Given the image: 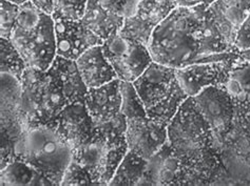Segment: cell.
<instances>
[{
	"mask_svg": "<svg viewBox=\"0 0 250 186\" xmlns=\"http://www.w3.org/2000/svg\"><path fill=\"white\" fill-rule=\"evenodd\" d=\"M168 143L187 171L188 184L210 183L221 169L213 135L191 97L167 125Z\"/></svg>",
	"mask_w": 250,
	"mask_h": 186,
	"instance_id": "cell-1",
	"label": "cell"
},
{
	"mask_svg": "<svg viewBox=\"0 0 250 186\" xmlns=\"http://www.w3.org/2000/svg\"><path fill=\"white\" fill-rule=\"evenodd\" d=\"M204 8H175L157 26L149 43L154 62L175 70L208 62L202 55L197 34Z\"/></svg>",
	"mask_w": 250,
	"mask_h": 186,
	"instance_id": "cell-2",
	"label": "cell"
},
{
	"mask_svg": "<svg viewBox=\"0 0 250 186\" xmlns=\"http://www.w3.org/2000/svg\"><path fill=\"white\" fill-rule=\"evenodd\" d=\"M73 149L58 134L55 125L39 124L28 128L15 148V159L31 165L52 185H62Z\"/></svg>",
	"mask_w": 250,
	"mask_h": 186,
	"instance_id": "cell-3",
	"label": "cell"
},
{
	"mask_svg": "<svg viewBox=\"0 0 250 186\" xmlns=\"http://www.w3.org/2000/svg\"><path fill=\"white\" fill-rule=\"evenodd\" d=\"M10 40L30 69L48 71L57 56L54 19L31 1L19 5Z\"/></svg>",
	"mask_w": 250,
	"mask_h": 186,
	"instance_id": "cell-4",
	"label": "cell"
},
{
	"mask_svg": "<svg viewBox=\"0 0 250 186\" xmlns=\"http://www.w3.org/2000/svg\"><path fill=\"white\" fill-rule=\"evenodd\" d=\"M132 83L147 115L166 125L189 98L177 79L176 70L154 61Z\"/></svg>",
	"mask_w": 250,
	"mask_h": 186,
	"instance_id": "cell-5",
	"label": "cell"
},
{
	"mask_svg": "<svg viewBox=\"0 0 250 186\" xmlns=\"http://www.w3.org/2000/svg\"><path fill=\"white\" fill-rule=\"evenodd\" d=\"M22 112L29 128L55 125L56 119L69 103L63 92L49 71L27 68L21 78Z\"/></svg>",
	"mask_w": 250,
	"mask_h": 186,
	"instance_id": "cell-6",
	"label": "cell"
},
{
	"mask_svg": "<svg viewBox=\"0 0 250 186\" xmlns=\"http://www.w3.org/2000/svg\"><path fill=\"white\" fill-rule=\"evenodd\" d=\"M84 103L93 121L94 131L112 144H127V121L122 112L120 79L89 89Z\"/></svg>",
	"mask_w": 250,
	"mask_h": 186,
	"instance_id": "cell-7",
	"label": "cell"
},
{
	"mask_svg": "<svg viewBox=\"0 0 250 186\" xmlns=\"http://www.w3.org/2000/svg\"><path fill=\"white\" fill-rule=\"evenodd\" d=\"M0 80V169H2L15 159L16 143L29 125L22 112L21 81L5 73H1Z\"/></svg>",
	"mask_w": 250,
	"mask_h": 186,
	"instance_id": "cell-8",
	"label": "cell"
},
{
	"mask_svg": "<svg viewBox=\"0 0 250 186\" xmlns=\"http://www.w3.org/2000/svg\"><path fill=\"white\" fill-rule=\"evenodd\" d=\"M127 151V144H112L94 131L87 141L73 149L72 159L88 172L92 184L109 185Z\"/></svg>",
	"mask_w": 250,
	"mask_h": 186,
	"instance_id": "cell-9",
	"label": "cell"
},
{
	"mask_svg": "<svg viewBox=\"0 0 250 186\" xmlns=\"http://www.w3.org/2000/svg\"><path fill=\"white\" fill-rule=\"evenodd\" d=\"M102 48L121 81L134 82L153 62L149 46L125 38L120 33L107 38Z\"/></svg>",
	"mask_w": 250,
	"mask_h": 186,
	"instance_id": "cell-10",
	"label": "cell"
},
{
	"mask_svg": "<svg viewBox=\"0 0 250 186\" xmlns=\"http://www.w3.org/2000/svg\"><path fill=\"white\" fill-rule=\"evenodd\" d=\"M191 98L212 131L214 149L220 155L222 139L231 130L235 121L232 99L224 86H209Z\"/></svg>",
	"mask_w": 250,
	"mask_h": 186,
	"instance_id": "cell-11",
	"label": "cell"
},
{
	"mask_svg": "<svg viewBox=\"0 0 250 186\" xmlns=\"http://www.w3.org/2000/svg\"><path fill=\"white\" fill-rule=\"evenodd\" d=\"M176 8L172 0H141L133 16L126 18L120 34L149 46L153 32Z\"/></svg>",
	"mask_w": 250,
	"mask_h": 186,
	"instance_id": "cell-12",
	"label": "cell"
},
{
	"mask_svg": "<svg viewBox=\"0 0 250 186\" xmlns=\"http://www.w3.org/2000/svg\"><path fill=\"white\" fill-rule=\"evenodd\" d=\"M128 150L149 160L168 142L167 125L157 122L146 114L126 118Z\"/></svg>",
	"mask_w": 250,
	"mask_h": 186,
	"instance_id": "cell-13",
	"label": "cell"
},
{
	"mask_svg": "<svg viewBox=\"0 0 250 186\" xmlns=\"http://www.w3.org/2000/svg\"><path fill=\"white\" fill-rule=\"evenodd\" d=\"M239 52L225 60L194 63L177 69L176 76L188 97H194L209 86H224Z\"/></svg>",
	"mask_w": 250,
	"mask_h": 186,
	"instance_id": "cell-14",
	"label": "cell"
},
{
	"mask_svg": "<svg viewBox=\"0 0 250 186\" xmlns=\"http://www.w3.org/2000/svg\"><path fill=\"white\" fill-rule=\"evenodd\" d=\"M54 21L57 56L76 61L85 51L95 45H102L104 42L82 20Z\"/></svg>",
	"mask_w": 250,
	"mask_h": 186,
	"instance_id": "cell-15",
	"label": "cell"
},
{
	"mask_svg": "<svg viewBox=\"0 0 250 186\" xmlns=\"http://www.w3.org/2000/svg\"><path fill=\"white\" fill-rule=\"evenodd\" d=\"M188 184L185 166L167 142L147 160L146 171L140 185Z\"/></svg>",
	"mask_w": 250,
	"mask_h": 186,
	"instance_id": "cell-16",
	"label": "cell"
},
{
	"mask_svg": "<svg viewBox=\"0 0 250 186\" xmlns=\"http://www.w3.org/2000/svg\"><path fill=\"white\" fill-rule=\"evenodd\" d=\"M55 128L72 149H77L93 135L94 125L84 101L68 104L59 112Z\"/></svg>",
	"mask_w": 250,
	"mask_h": 186,
	"instance_id": "cell-17",
	"label": "cell"
},
{
	"mask_svg": "<svg viewBox=\"0 0 250 186\" xmlns=\"http://www.w3.org/2000/svg\"><path fill=\"white\" fill-rule=\"evenodd\" d=\"M206 12L225 41L234 49L235 38L250 12V0H215Z\"/></svg>",
	"mask_w": 250,
	"mask_h": 186,
	"instance_id": "cell-18",
	"label": "cell"
},
{
	"mask_svg": "<svg viewBox=\"0 0 250 186\" xmlns=\"http://www.w3.org/2000/svg\"><path fill=\"white\" fill-rule=\"evenodd\" d=\"M76 63L88 89L100 88L118 79L114 69L104 54L102 45H95L85 51Z\"/></svg>",
	"mask_w": 250,
	"mask_h": 186,
	"instance_id": "cell-19",
	"label": "cell"
},
{
	"mask_svg": "<svg viewBox=\"0 0 250 186\" xmlns=\"http://www.w3.org/2000/svg\"><path fill=\"white\" fill-rule=\"evenodd\" d=\"M48 71L62 88L69 104L84 101L89 89L83 81L75 60L56 56Z\"/></svg>",
	"mask_w": 250,
	"mask_h": 186,
	"instance_id": "cell-20",
	"label": "cell"
},
{
	"mask_svg": "<svg viewBox=\"0 0 250 186\" xmlns=\"http://www.w3.org/2000/svg\"><path fill=\"white\" fill-rule=\"evenodd\" d=\"M82 21L92 33L104 41L111 35L121 31L125 19L103 8L98 0H89Z\"/></svg>",
	"mask_w": 250,
	"mask_h": 186,
	"instance_id": "cell-21",
	"label": "cell"
},
{
	"mask_svg": "<svg viewBox=\"0 0 250 186\" xmlns=\"http://www.w3.org/2000/svg\"><path fill=\"white\" fill-rule=\"evenodd\" d=\"M1 185H52L41 172L19 159H14L0 169Z\"/></svg>",
	"mask_w": 250,
	"mask_h": 186,
	"instance_id": "cell-22",
	"label": "cell"
},
{
	"mask_svg": "<svg viewBox=\"0 0 250 186\" xmlns=\"http://www.w3.org/2000/svg\"><path fill=\"white\" fill-rule=\"evenodd\" d=\"M146 159L128 150L109 185H140L146 171Z\"/></svg>",
	"mask_w": 250,
	"mask_h": 186,
	"instance_id": "cell-23",
	"label": "cell"
},
{
	"mask_svg": "<svg viewBox=\"0 0 250 186\" xmlns=\"http://www.w3.org/2000/svg\"><path fill=\"white\" fill-rule=\"evenodd\" d=\"M25 69L27 64L10 39H0V72L14 76L21 81Z\"/></svg>",
	"mask_w": 250,
	"mask_h": 186,
	"instance_id": "cell-24",
	"label": "cell"
},
{
	"mask_svg": "<svg viewBox=\"0 0 250 186\" xmlns=\"http://www.w3.org/2000/svg\"><path fill=\"white\" fill-rule=\"evenodd\" d=\"M89 0H58L54 10V20L80 21L83 19Z\"/></svg>",
	"mask_w": 250,
	"mask_h": 186,
	"instance_id": "cell-25",
	"label": "cell"
},
{
	"mask_svg": "<svg viewBox=\"0 0 250 186\" xmlns=\"http://www.w3.org/2000/svg\"><path fill=\"white\" fill-rule=\"evenodd\" d=\"M19 14V5L8 0H0V36L10 39Z\"/></svg>",
	"mask_w": 250,
	"mask_h": 186,
	"instance_id": "cell-26",
	"label": "cell"
},
{
	"mask_svg": "<svg viewBox=\"0 0 250 186\" xmlns=\"http://www.w3.org/2000/svg\"><path fill=\"white\" fill-rule=\"evenodd\" d=\"M141 0H98V2L109 12L123 19L135 14Z\"/></svg>",
	"mask_w": 250,
	"mask_h": 186,
	"instance_id": "cell-27",
	"label": "cell"
},
{
	"mask_svg": "<svg viewBox=\"0 0 250 186\" xmlns=\"http://www.w3.org/2000/svg\"><path fill=\"white\" fill-rule=\"evenodd\" d=\"M92 184V180L89 174L83 167L75 162L73 159L71 160L67 170L62 181V185H89Z\"/></svg>",
	"mask_w": 250,
	"mask_h": 186,
	"instance_id": "cell-28",
	"label": "cell"
},
{
	"mask_svg": "<svg viewBox=\"0 0 250 186\" xmlns=\"http://www.w3.org/2000/svg\"><path fill=\"white\" fill-rule=\"evenodd\" d=\"M234 50L238 52L250 50V12L235 38Z\"/></svg>",
	"mask_w": 250,
	"mask_h": 186,
	"instance_id": "cell-29",
	"label": "cell"
},
{
	"mask_svg": "<svg viewBox=\"0 0 250 186\" xmlns=\"http://www.w3.org/2000/svg\"><path fill=\"white\" fill-rule=\"evenodd\" d=\"M176 8H186V9H194L199 6H208L213 3L215 0H172Z\"/></svg>",
	"mask_w": 250,
	"mask_h": 186,
	"instance_id": "cell-30",
	"label": "cell"
},
{
	"mask_svg": "<svg viewBox=\"0 0 250 186\" xmlns=\"http://www.w3.org/2000/svg\"><path fill=\"white\" fill-rule=\"evenodd\" d=\"M30 1L34 4L39 11L44 13V14L52 16L56 8L58 0H30Z\"/></svg>",
	"mask_w": 250,
	"mask_h": 186,
	"instance_id": "cell-31",
	"label": "cell"
},
{
	"mask_svg": "<svg viewBox=\"0 0 250 186\" xmlns=\"http://www.w3.org/2000/svg\"><path fill=\"white\" fill-rule=\"evenodd\" d=\"M240 56L246 60L247 62L250 63V50H245V51H240L239 52Z\"/></svg>",
	"mask_w": 250,
	"mask_h": 186,
	"instance_id": "cell-32",
	"label": "cell"
},
{
	"mask_svg": "<svg viewBox=\"0 0 250 186\" xmlns=\"http://www.w3.org/2000/svg\"><path fill=\"white\" fill-rule=\"evenodd\" d=\"M8 1H11L13 3L18 4V5H21V4L25 3L27 1H30V0H8Z\"/></svg>",
	"mask_w": 250,
	"mask_h": 186,
	"instance_id": "cell-33",
	"label": "cell"
}]
</instances>
